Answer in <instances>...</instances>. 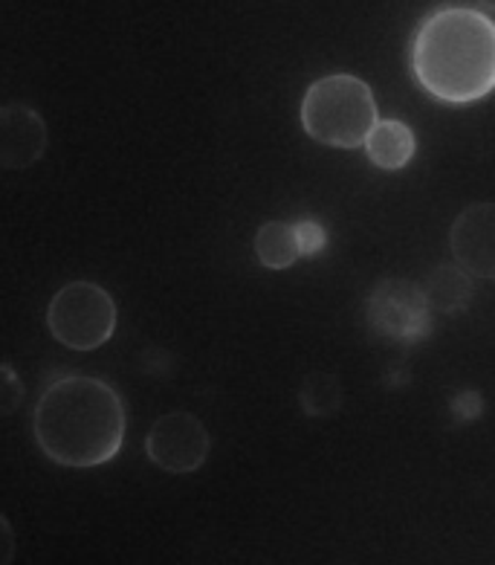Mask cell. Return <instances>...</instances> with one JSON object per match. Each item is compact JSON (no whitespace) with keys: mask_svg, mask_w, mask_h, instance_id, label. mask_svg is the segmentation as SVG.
<instances>
[{"mask_svg":"<svg viewBox=\"0 0 495 565\" xmlns=\"http://www.w3.org/2000/svg\"><path fill=\"white\" fill-rule=\"evenodd\" d=\"M372 87L351 73H333L308 87L302 99V128L310 140L331 148H359L377 125Z\"/></svg>","mask_w":495,"mask_h":565,"instance_id":"3","label":"cell"},{"mask_svg":"<svg viewBox=\"0 0 495 565\" xmlns=\"http://www.w3.org/2000/svg\"><path fill=\"white\" fill-rule=\"evenodd\" d=\"M146 452L151 465L174 476L197 472L212 452V435L192 412H169L157 418L146 435Z\"/></svg>","mask_w":495,"mask_h":565,"instance_id":"6","label":"cell"},{"mask_svg":"<svg viewBox=\"0 0 495 565\" xmlns=\"http://www.w3.org/2000/svg\"><path fill=\"white\" fill-rule=\"evenodd\" d=\"M478 3L484 9H489V12H495V0H478Z\"/></svg>","mask_w":495,"mask_h":565,"instance_id":"16","label":"cell"},{"mask_svg":"<svg viewBox=\"0 0 495 565\" xmlns=\"http://www.w3.org/2000/svg\"><path fill=\"white\" fill-rule=\"evenodd\" d=\"M15 551H18L15 527H12V522L0 513V565H12Z\"/></svg>","mask_w":495,"mask_h":565,"instance_id":"15","label":"cell"},{"mask_svg":"<svg viewBox=\"0 0 495 565\" xmlns=\"http://www.w3.org/2000/svg\"><path fill=\"white\" fill-rule=\"evenodd\" d=\"M449 249L472 279H495V203H472L452 221Z\"/></svg>","mask_w":495,"mask_h":565,"instance_id":"7","label":"cell"},{"mask_svg":"<svg viewBox=\"0 0 495 565\" xmlns=\"http://www.w3.org/2000/svg\"><path fill=\"white\" fill-rule=\"evenodd\" d=\"M423 294L429 308L438 313H464L475 296V285L470 273L461 270L458 264H441L426 276Z\"/></svg>","mask_w":495,"mask_h":565,"instance_id":"10","label":"cell"},{"mask_svg":"<svg viewBox=\"0 0 495 565\" xmlns=\"http://www.w3.org/2000/svg\"><path fill=\"white\" fill-rule=\"evenodd\" d=\"M50 148L47 119L24 102L0 105V169L26 171L44 160Z\"/></svg>","mask_w":495,"mask_h":565,"instance_id":"8","label":"cell"},{"mask_svg":"<svg viewBox=\"0 0 495 565\" xmlns=\"http://www.w3.org/2000/svg\"><path fill=\"white\" fill-rule=\"evenodd\" d=\"M295 241H299V253L302 256H319L322 249L327 247V233L325 226L319 224V221H295Z\"/></svg>","mask_w":495,"mask_h":565,"instance_id":"14","label":"cell"},{"mask_svg":"<svg viewBox=\"0 0 495 565\" xmlns=\"http://www.w3.org/2000/svg\"><path fill=\"white\" fill-rule=\"evenodd\" d=\"M299 403L310 418H331L342 406V386L333 374H310L299 388Z\"/></svg>","mask_w":495,"mask_h":565,"instance_id":"12","label":"cell"},{"mask_svg":"<svg viewBox=\"0 0 495 565\" xmlns=\"http://www.w3.org/2000/svg\"><path fill=\"white\" fill-rule=\"evenodd\" d=\"M24 380L18 377V372L12 365L0 363V418H9L21 409L24 403Z\"/></svg>","mask_w":495,"mask_h":565,"instance_id":"13","label":"cell"},{"mask_svg":"<svg viewBox=\"0 0 495 565\" xmlns=\"http://www.w3.org/2000/svg\"><path fill=\"white\" fill-rule=\"evenodd\" d=\"M125 403L110 383L90 374H64L41 392L32 435L44 456L67 470L110 465L125 444Z\"/></svg>","mask_w":495,"mask_h":565,"instance_id":"1","label":"cell"},{"mask_svg":"<svg viewBox=\"0 0 495 565\" xmlns=\"http://www.w3.org/2000/svg\"><path fill=\"white\" fill-rule=\"evenodd\" d=\"M411 71L438 102L484 99L495 90V24L475 9H438L415 35Z\"/></svg>","mask_w":495,"mask_h":565,"instance_id":"2","label":"cell"},{"mask_svg":"<svg viewBox=\"0 0 495 565\" xmlns=\"http://www.w3.org/2000/svg\"><path fill=\"white\" fill-rule=\"evenodd\" d=\"M365 322L374 337L397 345H415L432 331V308L423 287L406 279H383L365 302Z\"/></svg>","mask_w":495,"mask_h":565,"instance_id":"5","label":"cell"},{"mask_svg":"<svg viewBox=\"0 0 495 565\" xmlns=\"http://www.w3.org/2000/svg\"><path fill=\"white\" fill-rule=\"evenodd\" d=\"M256 256L267 270H287L293 267L302 253L295 241V226L287 221H267L256 233Z\"/></svg>","mask_w":495,"mask_h":565,"instance_id":"11","label":"cell"},{"mask_svg":"<svg viewBox=\"0 0 495 565\" xmlns=\"http://www.w3.org/2000/svg\"><path fill=\"white\" fill-rule=\"evenodd\" d=\"M365 154L377 169L397 171L411 163V157L418 151L415 131L400 119H377L372 134L365 137Z\"/></svg>","mask_w":495,"mask_h":565,"instance_id":"9","label":"cell"},{"mask_svg":"<svg viewBox=\"0 0 495 565\" xmlns=\"http://www.w3.org/2000/svg\"><path fill=\"white\" fill-rule=\"evenodd\" d=\"M117 299L96 281L62 285L47 305V331L71 351H96L117 333Z\"/></svg>","mask_w":495,"mask_h":565,"instance_id":"4","label":"cell"}]
</instances>
